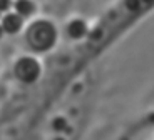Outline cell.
Here are the masks:
<instances>
[{
	"label": "cell",
	"mask_w": 154,
	"mask_h": 140,
	"mask_svg": "<svg viewBox=\"0 0 154 140\" xmlns=\"http://www.w3.org/2000/svg\"><path fill=\"white\" fill-rule=\"evenodd\" d=\"M54 40V30L47 23H37L30 32V43L38 50H45Z\"/></svg>",
	"instance_id": "1"
},
{
	"label": "cell",
	"mask_w": 154,
	"mask_h": 140,
	"mask_svg": "<svg viewBox=\"0 0 154 140\" xmlns=\"http://www.w3.org/2000/svg\"><path fill=\"white\" fill-rule=\"evenodd\" d=\"M15 73L23 82H32L38 75V65L32 58H22L15 67Z\"/></svg>",
	"instance_id": "2"
},
{
	"label": "cell",
	"mask_w": 154,
	"mask_h": 140,
	"mask_svg": "<svg viewBox=\"0 0 154 140\" xmlns=\"http://www.w3.org/2000/svg\"><path fill=\"white\" fill-rule=\"evenodd\" d=\"M20 25H22V19H20V15H15V13H10V15H7L4 19V30L8 32V34H14V32H17L20 28Z\"/></svg>",
	"instance_id": "3"
},
{
	"label": "cell",
	"mask_w": 154,
	"mask_h": 140,
	"mask_svg": "<svg viewBox=\"0 0 154 140\" xmlns=\"http://www.w3.org/2000/svg\"><path fill=\"white\" fill-rule=\"evenodd\" d=\"M85 30H87V28H85V23L81 22V20H74L69 25V34H70V37H74V38L82 37V35L85 34Z\"/></svg>",
	"instance_id": "4"
},
{
	"label": "cell",
	"mask_w": 154,
	"mask_h": 140,
	"mask_svg": "<svg viewBox=\"0 0 154 140\" xmlns=\"http://www.w3.org/2000/svg\"><path fill=\"white\" fill-rule=\"evenodd\" d=\"M15 10L19 15H30L32 10H34V5L29 0H19L15 4Z\"/></svg>",
	"instance_id": "5"
},
{
	"label": "cell",
	"mask_w": 154,
	"mask_h": 140,
	"mask_svg": "<svg viewBox=\"0 0 154 140\" xmlns=\"http://www.w3.org/2000/svg\"><path fill=\"white\" fill-rule=\"evenodd\" d=\"M52 125H54V129H55V130H64V129H67V127H66V118H62V117L55 118Z\"/></svg>",
	"instance_id": "6"
},
{
	"label": "cell",
	"mask_w": 154,
	"mask_h": 140,
	"mask_svg": "<svg viewBox=\"0 0 154 140\" xmlns=\"http://www.w3.org/2000/svg\"><path fill=\"white\" fill-rule=\"evenodd\" d=\"M126 7L129 8V10H137L139 8V0H126Z\"/></svg>",
	"instance_id": "7"
},
{
	"label": "cell",
	"mask_w": 154,
	"mask_h": 140,
	"mask_svg": "<svg viewBox=\"0 0 154 140\" xmlns=\"http://www.w3.org/2000/svg\"><path fill=\"white\" fill-rule=\"evenodd\" d=\"M10 8V0H0V12H5Z\"/></svg>",
	"instance_id": "8"
},
{
	"label": "cell",
	"mask_w": 154,
	"mask_h": 140,
	"mask_svg": "<svg viewBox=\"0 0 154 140\" xmlns=\"http://www.w3.org/2000/svg\"><path fill=\"white\" fill-rule=\"evenodd\" d=\"M0 35H2V27H0Z\"/></svg>",
	"instance_id": "9"
},
{
	"label": "cell",
	"mask_w": 154,
	"mask_h": 140,
	"mask_svg": "<svg viewBox=\"0 0 154 140\" xmlns=\"http://www.w3.org/2000/svg\"><path fill=\"white\" fill-rule=\"evenodd\" d=\"M144 2H151V0H144Z\"/></svg>",
	"instance_id": "10"
},
{
	"label": "cell",
	"mask_w": 154,
	"mask_h": 140,
	"mask_svg": "<svg viewBox=\"0 0 154 140\" xmlns=\"http://www.w3.org/2000/svg\"><path fill=\"white\" fill-rule=\"evenodd\" d=\"M57 140H62V139H57Z\"/></svg>",
	"instance_id": "11"
}]
</instances>
